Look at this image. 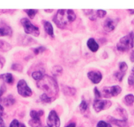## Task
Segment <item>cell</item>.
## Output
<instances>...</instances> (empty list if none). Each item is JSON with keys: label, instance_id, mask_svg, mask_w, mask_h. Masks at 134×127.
<instances>
[{"label": "cell", "instance_id": "cell-1", "mask_svg": "<svg viewBox=\"0 0 134 127\" xmlns=\"http://www.w3.org/2000/svg\"><path fill=\"white\" fill-rule=\"evenodd\" d=\"M76 19L73 10L59 9L53 16V21L60 29H64L69 24L72 23Z\"/></svg>", "mask_w": 134, "mask_h": 127}, {"label": "cell", "instance_id": "cell-2", "mask_svg": "<svg viewBox=\"0 0 134 127\" xmlns=\"http://www.w3.org/2000/svg\"><path fill=\"white\" fill-rule=\"evenodd\" d=\"M37 87L40 89L50 94L56 95L59 92V86L56 79L49 75H45L43 79L37 81Z\"/></svg>", "mask_w": 134, "mask_h": 127}, {"label": "cell", "instance_id": "cell-3", "mask_svg": "<svg viewBox=\"0 0 134 127\" xmlns=\"http://www.w3.org/2000/svg\"><path fill=\"white\" fill-rule=\"evenodd\" d=\"M134 47V32H131L122 37L116 45L117 49L121 52H126Z\"/></svg>", "mask_w": 134, "mask_h": 127}, {"label": "cell", "instance_id": "cell-4", "mask_svg": "<svg viewBox=\"0 0 134 127\" xmlns=\"http://www.w3.org/2000/svg\"><path fill=\"white\" fill-rule=\"evenodd\" d=\"M20 23L24 28V32L28 35H32L34 37H38L40 34L38 26L34 25L30 20L27 18H23L20 20Z\"/></svg>", "mask_w": 134, "mask_h": 127}, {"label": "cell", "instance_id": "cell-5", "mask_svg": "<svg viewBox=\"0 0 134 127\" xmlns=\"http://www.w3.org/2000/svg\"><path fill=\"white\" fill-rule=\"evenodd\" d=\"M18 93L21 96L24 98H28L32 95V89L29 87L27 83L24 79H20L16 85Z\"/></svg>", "mask_w": 134, "mask_h": 127}, {"label": "cell", "instance_id": "cell-6", "mask_svg": "<svg viewBox=\"0 0 134 127\" xmlns=\"http://www.w3.org/2000/svg\"><path fill=\"white\" fill-rule=\"evenodd\" d=\"M112 102L108 100H101L95 99L93 104V110L97 113H99L100 111L106 110L111 107Z\"/></svg>", "mask_w": 134, "mask_h": 127}, {"label": "cell", "instance_id": "cell-7", "mask_svg": "<svg viewBox=\"0 0 134 127\" xmlns=\"http://www.w3.org/2000/svg\"><path fill=\"white\" fill-rule=\"evenodd\" d=\"M122 92V88L119 85L105 87L103 88V94L105 98H111L118 96Z\"/></svg>", "mask_w": 134, "mask_h": 127}, {"label": "cell", "instance_id": "cell-8", "mask_svg": "<svg viewBox=\"0 0 134 127\" xmlns=\"http://www.w3.org/2000/svg\"><path fill=\"white\" fill-rule=\"evenodd\" d=\"M47 124L48 127H60V119L55 110H51L49 113L47 119Z\"/></svg>", "mask_w": 134, "mask_h": 127}, {"label": "cell", "instance_id": "cell-9", "mask_svg": "<svg viewBox=\"0 0 134 127\" xmlns=\"http://www.w3.org/2000/svg\"><path fill=\"white\" fill-rule=\"evenodd\" d=\"M120 19L118 18H115V19H112V18L109 17L107 18L103 23L104 29L108 32H112L115 29Z\"/></svg>", "mask_w": 134, "mask_h": 127}, {"label": "cell", "instance_id": "cell-10", "mask_svg": "<svg viewBox=\"0 0 134 127\" xmlns=\"http://www.w3.org/2000/svg\"><path fill=\"white\" fill-rule=\"evenodd\" d=\"M88 79L93 84H98L103 79L102 74L99 71H89L87 74Z\"/></svg>", "mask_w": 134, "mask_h": 127}, {"label": "cell", "instance_id": "cell-11", "mask_svg": "<svg viewBox=\"0 0 134 127\" xmlns=\"http://www.w3.org/2000/svg\"><path fill=\"white\" fill-rule=\"evenodd\" d=\"M43 25L46 34L49 35L51 38H55V36H54V29L52 24L50 22L47 21V20H43Z\"/></svg>", "mask_w": 134, "mask_h": 127}, {"label": "cell", "instance_id": "cell-12", "mask_svg": "<svg viewBox=\"0 0 134 127\" xmlns=\"http://www.w3.org/2000/svg\"><path fill=\"white\" fill-rule=\"evenodd\" d=\"M87 47L93 52H95L99 50V45L94 38H90L87 41Z\"/></svg>", "mask_w": 134, "mask_h": 127}, {"label": "cell", "instance_id": "cell-13", "mask_svg": "<svg viewBox=\"0 0 134 127\" xmlns=\"http://www.w3.org/2000/svg\"><path fill=\"white\" fill-rule=\"evenodd\" d=\"M109 121L118 127H126L127 126V120L123 119H117L113 117H109Z\"/></svg>", "mask_w": 134, "mask_h": 127}, {"label": "cell", "instance_id": "cell-14", "mask_svg": "<svg viewBox=\"0 0 134 127\" xmlns=\"http://www.w3.org/2000/svg\"><path fill=\"white\" fill-rule=\"evenodd\" d=\"M63 92L65 96H73L76 93V89L74 87L64 86L63 87Z\"/></svg>", "mask_w": 134, "mask_h": 127}, {"label": "cell", "instance_id": "cell-15", "mask_svg": "<svg viewBox=\"0 0 134 127\" xmlns=\"http://www.w3.org/2000/svg\"><path fill=\"white\" fill-rule=\"evenodd\" d=\"M0 79H2L4 82L8 84H12L14 82V77L13 75L10 73H6L0 75Z\"/></svg>", "mask_w": 134, "mask_h": 127}, {"label": "cell", "instance_id": "cell-16", "mask_svg": "<svg viewBox=\"0 0 134 127\" xmlns=\"http://www.w3.org/2000/svg\"><path fill=\"white\" fill-rule=\"evenodd\" d=\"M13 31L11 28L9 26L0 28V37L3 36H11Z\"/></svg>", "mask_w": 134, "mask_h": 127}, {"label": "cell", "instance_id": "cell-17", "mask_svg": "<svg viewBox=\"0 0 134 127\" xmlns=\"http://www.w3.org/2000/svg\"><path fill=\"white\" fill-rule=\"evenodd\" d=\"M83 12L85 14V15H86L89 18V19H90L92 21L96 20L97 19L96 11H94L93 9H84L83 10Z\"/></svg>", "mask_w": 134, "mask_h": 127}, {"label": "cell", "instance_id": "cell-18", "mask_svg": "<svg viewBox=\"0 0 134 127\" xmlns=\"http://www.w3.org/2000/svg\"><path fill=\"white\" fill-rule=\"evenodd\" d=\"M40 98L42 103L46 104H51V102H53L55 100V98H53V96H49L46 93L42 94L40 96Z\"/></svg>", "mask_w": 134, "mask_h": 127}, {"label": "cell", "instance_id": "cell-19", "mask_svg": "<svg viewBox=\"0 0 134 127\" xmlns=\"http://www.w3.org/2000/svg\"><path fill=\"white\" fill-rule=\"evenodd\" d=\"M15 102H16L15 99L13 98L12 95H9V96H7V97H5V98L2 100V102H3V105L7 106V107L13 105L15 103Z\"/></svg>", "mask_w": 134, "mask_h": 127}, {"label": "cell", "instance_id": "cell-20", "mask_svg": "<svg viewBox=\"0 0 134 127\" xmlns=\"http://www.w3.org/2000/svg\"><path fill=\"white\" fill-rule=\"evenodd\" d=\"M12 49V46L7 42L0 40V52H7Z\"/></svg>", "mask_w": 134, "mask_h": 127}, {"label": "cell", "instance_id": "cell-21", "mask_svg": "<svg viewBox=\"0 0 134 127\" xmlns=\"http://www.w3.org/2000/svg\"><path fill=\"white\" fill-rule=\"evenodd\" d=\"M124 102L127 106H131L134 104V95L129 94L126 95L124 98Z\"/></svg>", "mask_w": 134, "mask_h": 127}, {"label": "cell", "instance_id": "cell-22", "mask_svg": "<svg viewBox=\"0 0 134 127\" xmlns=\"http://www.w3.org/2000/svg\"><path fill=\"white\" fill-rule=\"evenodd\" d=\"M43 113H44V111L43 110H40V111L32 110L30 112V115L31 117V119H40V117L43 115Z\"/></svg>", "mask_w": 134, "mask_h": 127}, {"label": "cell", "instance_id": "cell-23", "mask_svg": "<svg viewBox=\"0 0 134 127\" xmlns=\"http://www.w3.org/2000/svg\"><path fill=\"white\" fill-rule=\"evenodd\" d=\"M45 75H43V74L42 73V71H35L32 73V77L34 80L37 81H39L41 79H43V77H44Z\"/></svg>", "mask_w": 134, "mask_h": 127}, {"label": "cell", "instance_id": "cell-24", "mask_svg": "<svg viewBox=\"0 0 134 127\" xmlns=\"http://www.w3.org/2000/svg\"><path fill=\"white\" fill-rule=\"evenodd\" d=\"M28 124L31 127H42V126L41 119H31L28 122Z\"/></svg>", "mask_w": 134, "mask_h": 127}, {"label": "cell", "instance_id": "cell-25", "mask_svg": "<svg viewBox=\"0 0 134 127\" xmlns=\"http://www.w3.org/2000/svg\"><path fill=\"white\" fill-rule=\"evenodd\" d=\"M116 112L118 113V115L120 117H122V119L123 120H127V117H128V115H127V113L126 111V110H125L123 108H117L116 110Z\"/></svg>", "mask_w": 134, "mask_h": 127}, {"label": "cell", "instance_id": "cell-26", "mask_svg": "<svg viewBox=\"0 0 134 127\" xmlns=\"http://www.w3.org/2000/svg\"><path fill=\"white\" fill-rule=\"evenodd\" d=\"M63 68L60 66H55L51 70L53 75L55 76H59L63 73Z\"/></svg>", "mask_w": 134, "mask_h": 127}, {"label": "cell", "instance_id": "cell-27", "mask_svg": "<svg viewBox=\"0 0 134 127\" xmlns=\"http://www.w3.org/2000/svg\"><path fill=\"white\" fill-rule=\"evenodd\" d=\"M24 12H26V13L27 14L28 17L31 19H33L34 18V16L36 15V14L38 13V10L36 9H24Z\"/></svg>", "mask_w": 134, "mask_h": 127}, {"label": "cell", "instance_id": "cell-28", "mask_svg": "<svg viewBox=\"0 0 134 127\" xmlns=\"http://www.w3.org/2000/svg\"><path fill=\"white\" fill-rule=\"evenodd\" d=\"M87 108H88V103L86 100H82L79 106V109L80 110L81 113H83L86 112L87 111Z\"/></svg>", "mask_w": 134, "mask_h": 127}, {"label": "cell", "instance_id": "cell-29", "mask_svg": "<svg viewBox=\"0 0 134 127\" xmlns=\"http://www.w3.org/2000/svg\"><path fill=\"white\" fill-rule=\"evenodd\" d=\"M127 69H128V66H127V64L125 62H121L120 63H119L120 71L126 74V71H127Z\"/></svg>", "mask_w": 134, "mask_h": 127}, {"label": "cell", "instance_id": "cell-30", "mask_svg": "<svg viewBox=\"0 0 134 127\" xmlns=\"http://www.w3.org/2000/svg\"><path fill=\"white\" fill-rule=\"evenodd\" d=\"M125 75H126V74H125V73L121 72V71H116L114 74V77H116V79L117 80L120 82H121L122 80H123Z\"/></svg>", "mask_w": 134, "mask_h": 127}, {"label": "cell", "instance_id": "cell-31", "mask_svg": "<svg viewBox=\"0 0 134 127\" xmlns=\"http://www.w3.org/2000/svg\"><path fill=\"white\" fill-rule=\"evenodd\" d=\"M46 50V47H43V46H40V47H38L37 48L32 49V51H33L34 53L36 55H38L40 53H43Z\"/></svg>", "mask_w": 134, "mask_h": 127}, {"label": "cell", "instance_id": "cell-32", "mask_svg": "<svg viewBox=\"0 0 134 127\" xmlns=\"http://www.w3.org/2000/svg\"><path fill=\"white\" fill-rule=\"evenodd\" d=\"M96 15H97V18H99V19H103V18H104L105 16H106L107 11H105V10H102V9L97 10Z\"/></svg>", "mask_w": 134, "mask_h": 127}, {"label": "cell", "instance_id": "cell-33", "mask_svg": "<svg viewBox=\"0 0 134 127\" xmlns=\"http://www.w3.org/2000/svg\"><path fill=\"white\" fill-rule=\"evenodd\" d=\"M11 69L14 71H19V72H21L23 71V67L19 64H13L11 66Z\"/></svg>", "mask_w": 134, "mask_h": 127}, {"label": "cell", "instance_id": "cell-34", "mask_svg": "<svg viewBox=\"0 0 134 127\" xmlns=\"http://www.w3.org/2000/svg\"><path fill=\"white\" fill-rule=\"evenodd\" d=\"M96 127H112V125L109 123L104 121V120H100L97 124Z\"/></svg>", "mask_w": 134, "mask_h": 127}, {"label": "cell", "instance_id": "cell-35", "mask_svg": "<svg viewBox=\"0 0 134 127\" xmlns=\"http://www.w3.org/2000/svg\"><path fill=\"white\" fill-rule=\"evenodd\" d=\"M93 92H94V95H95V99H100V97L101 96V93L99 92V90H98V88L97 87H95L93 89Z\"/></svg>", "mask_w": 134, "mask_h": 127}, {"label": "cell", "instance_id": "cell-36", "mask_svg": "<svg viewBox=\"0 0 134 127\" xmlns=\"http://www.w3.org/2000/svg\"><path fill=\"white\" fill-rule=\"evenodd\" d=\"M20 123L17 119H13L10 124L9 127H20Z\"/></svg>", "mask_w": 134, "mask_h": 127}, {"label": "cell", "instance_id": "cell-37", "mask_svg": "<svg viewBox=\"0 0 134 127\" xmlns=\"http://www.w3.org/2000/svg\"><path fill=\"white\" fill-rule=\"evenodd\" d=\"M6 90H7V87H6L5 84H2L0 86V98L3 95V94L5 92Z\"/></svg>", "mask_w": 134, "mask_h": 127}, {"label": "cell", "instance_id": "cell-38", "mask_svg": "<svg viewBox=\"0 0 134 127\" xmlns=\"http://www.w3.org/2000/svg\"><path fill=\"white\" fill-rule=\"evenodd\" d=\"M127 83L130 86L134 85V76L133 75H130L127 79Z\"/></svg>", "mask_w": 134, "mask_h": 127}, {"label": "cell", "instance_id": "cell-39", "mask_svg": "<svg viewBox=\"0 0 134 127\" xmlns=\"http://www.w3.org/2000/svg\"><path fill=\"white\" fill-rule=\"evenodd\" d=\"M5 62V60L3 58H0V70H2L3 68Z\"/></svg>", "mask_w": 134, "mask_h": 127}, {"label": "cell", "instance_id": "cell-40", "mask_svg": "<svg viewBox=\"0 0 134 127\" xmlns=\"http://www.w3.org/2000/svg\"><path fill=\"white\" fill-rule=\"evenodd\" d=\"M5 124L4 120L2 117H0V127H5Z\"/></svg>", "mask_w": 134, "mask_h": 127}, {"label": "cell", "instance_id": "cell-41", "mask_svg": "<svg viewBox=\"0 0 134 127\" xmlns=\"http://www.w3.org/2000/svg\"><path fill=\"white\" fill-rule=\"evenodd\" d=\"M3 111H4V108L2 105L0 104V117H2V115H3Z\"/></svg>", "mask_w": 134, "mask_h": 127}, {"label": "cell", "instance_id": "cell-42", "mask_svg": "<svg viewBox=\"0 0 134 127\" xmlns=\"http://www.w3.org/2000/svg\"><path fill=\"white\" fill-rule=\"evenodd\" d=\"M15 11V10H0V12H2V13H7V12H13Z\"/></svg>", "mask_w": 134, "mask_h": 127}, {"label": "cell", "instance_id": "cell-43", "mask_svg": "<svg viewBox=\"0 0 134 127\" xmlns=\"http://www.w3.org/2000/svg\"><path fill=\"white\" fill-rule=\"evenodd\" d=\"M76 124L75 123H71L66 126L65 127H76Z\"/></svg>", "mask_w": 134, "mask_h": 127}, {"label": "cell", "instance_id": "cell-44", "mask_svg": "<svg viewBox=\"0 0 134 127\" xmlns=\"http://www.w3.org/2000/svg\"><path fill=\"white\" fill-rule=\"evenodd\" d=\"M130 60H131L132 62H134V51H133L132 53L131 54V56H130Z\"/></svg>", "mask_w": 134, "mask_h": 127}, {"label": "cell", "instance_id": "cell-45", "mask_svg": "<svg viewBox=\"0 0 134 127\" xmlns=\"http://www.w3.org/2000/svg\"><path fill=\"white\" fill-rule=\"evenodd\" d=\"M127 11L130 13V15H134V9H127Z\"/></svg>", "mask_w": 134, "mask_h": 127}, {"label": "cell", "instance_id": "cell-46", "mask_svg": "<svg viewBox=\"0 0 134 127\" xmlns=\"http://www.w3.org/2000/svg\"><path fill=\"white\" fill-rule=\"evenodd\" d=\"M44 11L48 13H51L53 11V9H44Z\"/></svg>", "mask_w": 134, "mask_h": 127}, {"label": "cell", "instance_id": "cell-47", "mask_svg": "<svg viewBox=\"0 0 134 127\" xmlns=\"http://www.w3.org/2000/svg\"><path fill=\"white\" fill-rule=\"evenodd\" d=\"M131 75H133L134 76V66L133 67L132 70H131Z\"/></svg>", "mask_w": 134, "mask_h": 127}, {"label": "cell", "instance_id": "cell-48", "mask_svg": "<svg viewBox=\"0 0 134 127\" xmlns=\"http://www.w3.org/2000/svg\"><path fill=\"white\" fill-rule=\"evenodd\" d=\"M20 127H26V126L24 125V124H20Z\"/></svg>", "mask_w": 134, "mask_h": 127}, {"label": "cell", "instance_id": "cell-49", "mask_svg": "<svg viewBox=\"0 0 134 127\" xmlns=\"http://www.w3.org/2000/svg\"><path fill=\"white\" fill-rule=\"evenodd\" d=\"M46 127H48V126H46Z\"/></svg>", "mask_w": 134, "mask_h": 127}]
</instances>
